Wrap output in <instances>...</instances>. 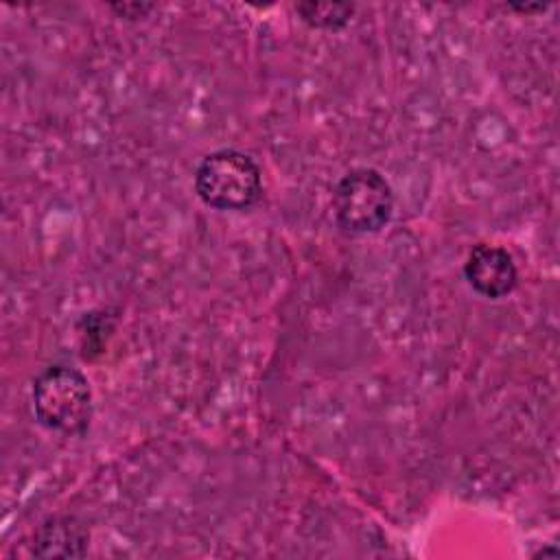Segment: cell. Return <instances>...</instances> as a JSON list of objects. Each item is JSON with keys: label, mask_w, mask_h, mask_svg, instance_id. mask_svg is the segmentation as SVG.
I'll return each mask as SVG.
<instances>
[{"label": "cell", "mask_w": 560, "mask_h": 560, "mask_svg": "<svg viewBox=\"0 0 560 560\" xmlns=\"http://www.w3.org/2000/svg\"><path fill=\"white\" fill-rule=\"evenodd\" d=\"M510 9L521 13H536V11H545L547 4H510Z\"/></svg>", "instance_id": "obj_8"}, {"label": "cell", "mask_w": 560, "mask_h": 560, "mask_svg": "<svg viewBox=\"0 0 560 560\" xmlns=\"http://www.w3.org/2000/svg\"><path fill=\"white\" fill-rule=\"evenodd\" d=\"M90 534L74 516H50L33 536V553L39 558H79L88 551Z\"/></svg>", "instance_id": "obj_5"}, {"label": "cell", "mask_w": 560, "mask_h": 560, "mask_svg": "<svg viewBox=\"0 0 560 560\" xmlns=\"http://www.w3.org/2000/svg\"><path fill=\"white\" fill-rule=\"evenodd\" d=\"M464 276L472 291L490 300L510 295L518 282V271L512 254L499 245L488 243H479L470 249L464 262Z\"/></svg>", "instance_id": "obj_4"}, {"label": "cell", "mask_w": 560, "mask_h": 560, "mask_svg": "<svg viewBox=\"0 0 560 560\" xmlns=\"http://www.w3.org/2000/svg\"><path fill=\"white\" fill-rule=\"evenodd\" d=\"M195 190L214 210H247L262 195V175L247 153L219 149L199 162Z\"/></svg>", "instance_id": "obj_3"}, {"label": "cell", "mask_w": 560, "mask_h": 560, "mask_svg": "<svg viewBox=\"0 0 560 560\" xmlns=\"http://www.w3.org/2000/svg\"><path fill=\"white\" fill-rule=\"evenodd\" d=\"M295 11L302 18V22H306L313 28L339 31L352 20L354 4H346V2H300V4H295Z\"/></svg>", "instance_id": "obj_6"}, {"label": "cell", "mask_w": 560, "mask_h": 560, "mask_svg": "<svg viewBox=\"0 0 560 560\" xmlns=\"http://www.w3.org/2000/svg\"><path fill=\"white\" fill-rule=\"evenodd\" d=\"M33 413L37 422L63 435H79L92 420L88 378L70 365H50L33 381Z\"/></svg>", "instance_id": "obj_1"}, {"label": "cell", "mask_w": 560, "mask_h": 560, "mask_svg": "<svg viewBox=\"0 0 560 560\" xmlns=\"http://www.w3.org/2000/svg\"><path fill=\"white\" fill-rule=\"evenodd\" d=\"M114 11H118L122 18H144L153 4H142V2H122V4H109Z\"/></svg>", "instance_id": "obj_7"}, {"label": "cell", "mask_w": 560, "mask_h": 560, "mask_svg": "<svg viewBox=\"0 0 560 560\" xmlns=\"http://www.w3.org/2000/svg\"><path fill=\"white\" fill-rule=\"evenodd\" d=\"M392 212V186L376 168H352L335 184L332 214L341 232L352 236L376 234L389 223Z\"/></svg>", "instance_id": "obj_2"}]
</instances>
